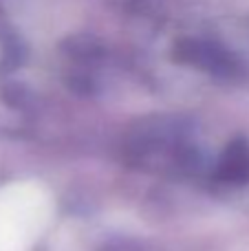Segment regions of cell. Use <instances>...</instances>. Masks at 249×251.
Returning <instances> with one entry per match:
<instances>
[{"mask_svg":"<svg viewBox=\"0 0 249 251\" xmlns=\"http://www.w3.org/2000/svg\"><path fill=\"white\" fill-rule=\"evenodd\" d=\"M176 57L181 62H190V64H197L201 69H210L214 73H229L232 69V60H229L227 53H223L219 47H212V44H203V42H181L176 47Z\"/></svg>","mask_w":249,"mask_h":251,"instance_id":"1","label":"cell"},{"mask_svg":"<svg viewBox=\"0 0 249 251\" xmlns=\"http://www.w3.org/2000/svg\"><path fill=\"white\" fill-rule=\"evenodd\" d=\"M219 178L227 183H247L249 181V143L232 141L225 148L219 161Z\"/></svg>","mask_w":249,"mask_h":251,"instance_id":"2","label":"cell"}]
</instances>
